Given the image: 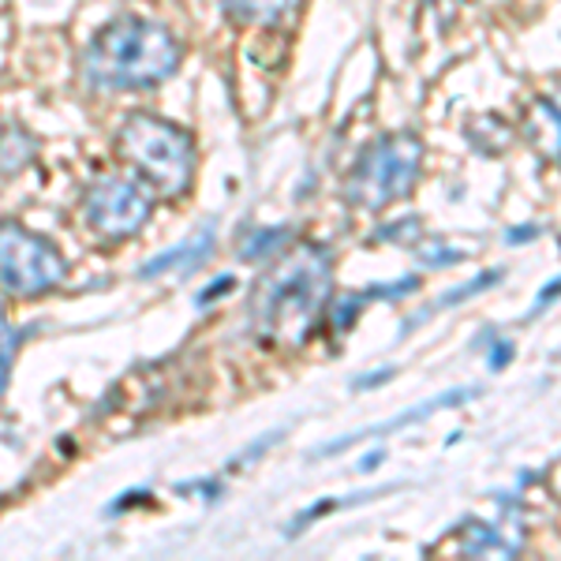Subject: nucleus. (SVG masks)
<instances>
[{
  "label": "nucleus",
  "instance_id": "obj_1",
  "mask_svg": "<svg viewBox=\"0 0 561 561\" xmlns=\"http://www.w3.org/2000/svg\"><path fill=\"white\" fill-rule=\"evenodd\" d=\"M333 296V259L319 243L285 255L255 285L251 337L262 348H300L314 333Z\"/></svg>",
  "mask_w": 561,
  "mask_h": 561
},
{
  "label": "nucleus",
  "instance_id": "obj_2",
  "mask_svg": "<svg viewBox=\"0 0 561 561\" xmlns=\"http://www.w3.org/2000/svg\"><path fill=\"white\" fill-rule=\"evenodd\" d=\"M180 60H184V45L165 23L116 15L83 49V79L90 90H102V94L153 90L176 76Z\"/></svg>",
  "mask_w": 561,
  "mask_h": 561
},
{
  "label": "nucleus",
  "instance_id": "obj_3",
  "mask_svg": "<svg viewBox=\"0 0 561 561\" xmlns=\"http://www.w3.org/2000/svg\"><path fill=\"white\" fill-rule=\"evenodd\" d=\"M116 150L161 198H180L192 187L195 139L176 121L139 108L116 131Z\"/></svg>",
  "mask_w": 561,
  "mask_h": 561
},
{
  "label": "nucleus",
  "instance_id": "obj_4",
  "mask_svg": "<svg viewBox=\"0 0 561 561\" xmlns=\"http://www.w3.org/2000/svg\"><path fill=\"white\" fill-rule=\"evenodd\" d=\"M423 169V142L412 131L382 135L356 158L345 180V198L367 214L393 206L397 198H409Z\"/></svg>",
  "mask_w": 561,
  "mask_h": 561
},
{
  "label": "nucleus",
  "instance_id": "obj_5",
  "mask_svg": "<svg viewBox=\"0 0 561 561\" xmlns=\"http://www.w3.org/2000/svg\"><path fill=\"white\" fill-rule=\"evenodd\" d=\"M68 277V262L53 240L23 229L20 221H0V285L12 296H42Z\"/></svg>",
  "mask_w": 561,
  "mask_h": 561
},
{
  "label": "nucleus",
  "instance_id": "obj_6",
  "mask_svg": "<svg viewBox=\"0 0 561 561\" xmlns=\"http://www.w3.org/2000/svg\"><path fill=\"white\" fill-rule=\"evenodd\" d=\"M153 214V198L139 180L128 176H102L87 187L83 195V217L90 232L102 240H128L139 232Z\"/></svg>",
  "mask_w": 561,
  "mask_h": 561
},
{
  "label": "nucleus",
  "instance_id": "obj_7",
  "mask_svg": "<svg viewBox=\"0 0 561 561\" xmlns=\"http://www.w3.org/2000/svg\"><path fill=\"white\" fill-rule=\"evenodd\" d=\"M472 397H479V386L446 389V393H438V397H431V401L415 404V409H409L404 415H393V420L378 423V427H367V431H352V434H345V438H337V442H330V446L314 449L311 457H314V460H319V457H337V454H345L348 446H356V442H364V438H378V434H389V431H404V427H412V423L431 420L434 412L449 409V404H465V401H472Z\"/></svg>",
  "mask_w": 561,
  "mask_h": 561
},
{
  "label": "nucleus",
  "instance_id": "obj_8",
  "mask_svg": "<svg viewBox=\"0 0 561 561\" xmlns=\"http://www.w3.org/2000/svg\"><path fill=\"white\" fill-rule=\"evenodd\" d=\"M214 243H217L214 225H203V229H195L187 240H180L176 248L161 251L147 266H139V277L150 280V277H165V274H184V277L195 274V270L214 255Z\"/></svg>",
  "mask_w": 561,
  "mask_h": 561
},
{
  "label": "nucleus",
  "instance_id": "obj_9",
  "mask_svg": "<svg viewBox=\"0 0 561 561\" xmlns=\"http://www.w3.org/2000/svg\"><path fill=\"white\" fill-rule=\"evenodd\" d=\"M34 158H38V139H34L23 124H8V128H0V176L23 173Z\"/></svg>",
  "mask_w": 561,
  "mask_h": 561
},
{
  "label": "nucleus",
  "instance_id": "obj_10",
  "mask_svg": "<svg viewBox=\"0 0 561 561\" xmlns=\"http://www.w3.org/2000/svg\"><path fill=\"white\" fill-rule=\"evenodd\" d=\"M457 550L465 558H479V554H517L510 539H502V531L494 524H479V520H465L460 524V542Z\"/></svg>",
  "mask_w": 561,
  "mask_h": 561
},
{
  "label": "nucleus",
  "instance_id": "obj_11",
  "mask_svg": "<svg viewBox=\"0 0 561 561\" xmlns=\"http://www.w3.org/2000/svg\"><path fill=\"white\" fill-rule=\"evenodd\" d=\"M293 240V229L288 225H262V229H251L248 237L240 240V262H266L277 259L280 251Z\"/></svg>",
  "mask_w": 561,
  "mask_h": 561
},
{
  "label": "nucleus",
  "instance_id": "obj_12",
  "mask_svg": "<svg viewBox=\"0 0 561 561\" xmlns=\"http://www.w3.org/2000/svg\"><path fill=\"white\" fill-rule=\"evenodd\" d=\"M296 0H217L232 23H277Z\"/></svg>",
  "mask_w": 561,
  "mask_h": 561
},
{
  "label": "nucleus",
  "instance_id": "obj_13",
  "mask_svg": "<svg viewBox=\"0 0 561 561\" xmlns=\"http://www.w3.org/2000/svg\"><path fill=\"white\" fill-rule=\"evenodd\" d=\"M367 307V296L364 293H337L330 296V304H325V314H330V330L337 333V337H345V333L356 325L359 311Z\"/></svg>",
  "mask_w": 561,
  "mask_h": 561
},
{
  "label": "nucleus",
  "instance_id": "obj_14",
  "mask_svg": "<svg viewBox=\"0 0 561 561\" xmlns=\"http://www.w3.org/2000/svg\"><path fill=\"white\" fill-rule=\"evenodd\" d=\"M497 280H502V270H486V274H479V277H472V280H468V285H460V288H457V293L442 296V300H438V304H434V307H431V311H442V307H454V304H465V300H472V296H479V293H486V288H491V285H497ZM431 311L415 314V319H412L409 325H404V330H401V333H409V330H412V325H420L423 319H427V314H431Z\"/></svg>",
  "mask_w": 561,
  "mask_h": 561
},
{
  "label": "nucleus",
  "instance_id": "obj_15",
  "mask_svg": "<svg viewBox=\"0 0 561 561\" xmlns=\"http://www.w3.org/2000/svg\"><path fill=\"white\" fill-rule=\"evenodd\" d=\"M386 491H393V486H378V491H367V494H348V497H325V502L311 505V510H304L300 517L293 520V528H288V536H300V531H304V524L319 520V517H325V513H337V510H348V505L370 502V497H378V494H386Z\"/></svg>",
  "mask_w": 561,
  "mask_h": 561
},
{
  "label": "nucleus",
  "instance_id": "obj_16",
  "mask_svg": "<svg viewBox=\"0 0 561 561\" xmlns=\"http://www.w3.org/2000/svg\"><path fill=\"white\" fill-rule=\"evenodd\" d=\"M26 333H31V330H15V325L0 314V389L8 386V370H12L15 348H20V341L26 337Z\"/></svg>",
  "mask_w": 561,
  "mask_h": 561
},
{
  "label": "nucleus",
  "instance_id": "obj_17",
  "mask_svg": "<svg viewBox=\"0 0 561 561\" xmlns=\"http://www.w3.org/2000/svg\"><path fill=\"white\" fill-rule=\"evenodd\" d=\"M415 255H420V262L427 270H446V266H457V262L465 259V251L449 248V243L431 240V243H420V248H415Z\"/></svg>",
  "mask_w": 561,
  "mask_h": 561
},
{
  "label": "nucleus",
  "instance_id": "obj_18",
  "mask_svg": "<svg viewBox=\"0 0 561 561\" xmlns=\"http://www.w3.org/2000/svg\"><path fill=\"white\" fill-rule=\"evenodd\" d=\"M415 288H420V277H401V280H393V285H367V288H359V293L367 296V304H375V300H404Z\"/></svg>",
  "mask_w": 561,
  "mask_h": 561
},
{
  "label": "nucleus",
  "instance_id": "obj_19",
  "mask_svg": "<svg viewBox=\"0 0 561 561\" xmlns=\"http://www.w3.org/2000/svg\"><path fill=\"white\" fill-rule=\"evenodd\" d=\"M423 237L420 229V217H404L401 225H382V232H378V240H389V243H404V248H412L415 240Z\"/></svg>",
  "mask_w": 561,
  "mask_h": 561
},
{
  "label": "nucleus",
  "instance_id": "obj_20",
  "mask_svg": "<svg viewBox=\"0 0 561 561\" xmlns=\"http://www.w3.org/2000/svg\"><path fill=\"white\" fill-rule=\"evenodd\" d=\"M280 438H285V431H270V434H262V438L255 442V446H251V449H243V454H237V457H232V465H229V468H240V465H255V460H259L262 454H266L270 446H277Z\"/></svg>",
  "mask_w": 561,
  "mask_h": 561
},
{
  "label": "nucleus",
  "instance_id": "obj_21",
  "mask_svg": "<svg viewBox=\"0 0 561 561\" xmlns=\"http://www.w3.org/2000/svg\"><path fill=\"white\" fill-rule=\"evenodd\" d=\"M176 494H203V502H217L221 497V483L217 479H180Z\"/></svg>",
  "mask_w": 561,
  "mask_h": 561
},
{
  "label": "nucleus",
  "instance_id": "obj_22",
  "mask_svg": "<svg viewBox=\"0 0 561 561\" xmlns=\"http://www.w3.org/2000/svg\"><path fill=\"white\" fill-rule=\"evenodd\" d=\"M232 288H237V277H232V274H221L217 280H210V285H206V293H198V296H195V307H210L214 300L229 296Z\"/></svg>",
  "mask_w": 561,
  "mask_h": 561
},
{
  "label": "nucleus",
  "instance_id": "obj_23",
  "mask_svg": "<svg viewBox=\"0 0 561 561\" xmlns=\"http://www.w3.org/2000/svg\"><path fill=\"white\" fill-rule=\"evenodd\" d=\"M513 356H517V348L510 345V341H497V345L486 352V367L491 370H505L513 364Z\"/></svg>",
  "mask_w": 561,
  "mask_h": 561
},
{
  "label": "nucleus",
  "instance_id": "obj_24",
  "mask_svg": "<svg viewBox=\"0 0 561 561\" xmlns=\"http://www.w3.org/2000/svg\"><path fill=\"white\" fill-rule=\"evenodd\" d=\"M393 375H397V367L370 370V375H359L356 382H352V389H356V393H359V389H378V386H386V382H389V378H393Z\"/></svg>",
  "mask_w": 561,
  "mask_h": 561
},
{
  "label": "nucleus",
  "instance_id": "obj_25",
  "mask_svg": "<svg viewBox=\"0 0 561 561\" xmlns=\"http://www.w3.org/2000/svg\"><path fill=\"white\" fill-rule=\"evenodd\" d=\"M539 237H542V225H520V229L505 232V243H513V248H517V243H531V240H539Z\"/></svg>",
  "mask_w": 561,
  "mask_h": 561
},
{
  "label": "nucleus",
  "instance_id": "obj_26",
  "mask_svg": "<svg viewBox=\"0 0 561 561\" xmlns=\"http://www.w3.org/2000/svg\"><path fill=\"white\" fill-rule=\"evenodd\" d=\"M142 494H147V491H124L113 505H108L105 513H108V517H116V513H124V510H131V505H139V497H142Z\"/></svg>",
  "mask_w": 561,
  "mask_h": 561
},
{
  "label": "nucleus",
  "instance_id": "obj_27",
  "mask_svg": "<svg viewBox=\"0 0 561 561\" xmlns=\"http://www.w3.org/2000/svg\"><path fill=\"white\" fill-rule=\"evenodd\" d=\"M382 460H386V449H370V454L367 457H359V472H375V468L378 465H382Z\"/></svg>",
  "mask_w": 561,
  "mask_h": 561
},
{
  "label": "nucleus",
  "instance_id": "obj_28",
  "mask_svg": "<svg viewBox=\"0 0 561 561\" xmlns=\"http://www.w3.org/2000/svg\"><path fill=\"white\" fill-rule=\"evenodd\" d=\"M554 296H558V280H550V285H547V288H542V293H539V300H536V311H539V307H547L550 300H554Z\"/></svg>",
  "mask_w": 561,
  "mask_h": 561
}]
</instances>
